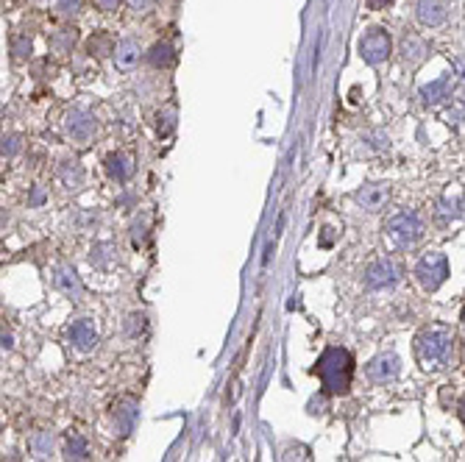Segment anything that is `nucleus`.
Segmentation results:
<instances>
[{
  "label": "nucleus",
  "mask_w": 465,
  "mask_h": 462,
  "mask_svg": "<svg viewBox=\"0 0 465 462\" xmlns=\"http://www.w3.org/2000/svg\"><path fill=\"white\" fill-rule=\"evenodd\" d=\"M318 376H320V385L326 393L332 396H343L348 393L351 387V379H354V359L346 348L340 345H329L320 359H318Z\"/></svg>",
  "instance_id": "1"
},
{
  "label": "nucleus",
  "mask_w": 465,
  "mask_h": 462,
  "mask_svg": "<svg viewBox=\"0 0 465 462\" xmlns=\"http://www.w3.org/2000/svg\"><path fill=\"white\" fill-rule=\"evenodd\" d=\"M455 351V334L443 326L424 329L415 340V354L427 371H443Z\"/></svg>",
  "instance_id": "2"
},
{
  "label": "nucleus",
  "mask_w": 465,
  "mask_h": 462,
  "mask_svg": "<svg viewBox=\"0 0 465 462\" xmlns=\"http://www.w3.org/2000/svg\"><path fill=\"white\" fill-rule=\"evenodd\" d=\"M415 278H418V284L427 292L441 290V284L449 278V259H446V253H441V251L424 253L418 259V264H415Z\"/></svg>",
  "instance_id": "3"
},
{
  "label": "nucleus",
  "mask_w": 465,
  "mask_h": 462,
  "mask_svg": "<svg viewBox=\"0 0 465 462\" xmlns=\"http://www.w3.org/2000/svg\"><path fill=\"white\" fill-rule=\"evenodd\" d=\"M388 237L399 248H410V245L421 242V237H424V221H421V215L413 212V209H404V212L393 215L388 221Z\"/></svg>",
  "instance_id": "4"
},
{
  "label": "nucleus",
  "mask_w": 465,
  "mask_h": 462,
  "mask_svg": "<svg viewBox=\"0 0 465 462\" xmlns=\"http://www.w3.org/2000/svg\"><path fill=\"white\" fill-rule=\"evenodd\" d=\"M399 278H401V264L393 259H376L362 273V281L368 290H388V287L399 284Z\"/></svg>",
  "instance_id": "5"
},
{
  "label": "nucleus",
  "mask_w": 465,
  "mask_h": 462,
  "mask_svg": "<svg viewBox=\"0 0 465 462\" xmlns=\"http://www.w3.org/2000/svg\"><path fill=\"white\" fill-rule=\"evenodd\" d=\"M360 56L368 64H382L390 56V36L382 28H371L362 39H360Z\"/></svg>",
  "instance_id": "6"
},
{
  "label": "nucleus",
  "mask_w": 465,
  "mask_h": 462,
  "mask_svg": "<svg viewBox=\"0 0 465 462\" xmlns=\"http://www.w3.org/2000/svg\"><path fill=\"white\" fill-rule=\"evenodd\" d=\"M399 371H401V359L396 354H379L368 365V379L376 382V385H388L399 376Z\"/></svg>",
  "instance_id": "7"
},
{
  "label": "nucleus",
  "mask_w": 465,
  "mask_h": 462,
  "mask_svg": "<svg viewBox=\"0 0 465 462\" xmlns=\"http://www.w3.org/2000/svg\"><path fill=\"white\" fill-rule=\"evenodd\" d=\"M388 198H390L388 184H368V187H362L360 193H354L357 207H362L365 212H379V209L388 204Z\"/></svg>",
  "instance_id": "8"
},
{
  "label": "nucleus",
  "mask_w": 465,
  "mask_h": 462,
  "mask_svg": "<svg viewBox=\"0 0 465 462\" xmlns=\"http://www.w3.org/2000/svg\"><path fill=\"white\" fill-rule=\"evenodd\" d=\"M137 418H140V407L134 398H123L115 410V424H117V435L120 438H128L137 426Z\"/></svg>",
  "instance_id": "9"
},
{
  "label": "nucleus",
  "mask_w": 465,
  "mask_h": 462,
  "mask_svg": "<svg viewBox=\"0 0 465 462\" xmlns=\"http://www.w3.org/2000/svg\"><path fill=\"white\" fill-rule=\"evenodd\" d=\"M67 134L75 140V142H89L92 134H95V120L87 114V112H73L67 117Z\"/></svg>",
  "instance_id": "10"
},
{
  "label": "nucleus",
  "mask_w": 465,
  "mask_h": 462,
  "mask_svg": "<svg viewBox=\"0 0 465 462\" xmlns=\"http://www.w3.org/2000/svg\"><path fill=\"white\" fill-rule=\"evenodd\" d=\"M67 337H70V343H73L78 351H89V348L98 343V331H95V326H92L89 320H75V323L67 329Z\"/></svg>",
  "instance_id": "11"
},
{
  "label": "nucleus",
  "mask_w": 465,
  "mask_h": 462,
  "mask_svg": "<svg viewBox=\"0 0 465 462\" xmlns=\"http://www.w3.org/2000/svg\"><path fill=\"white\" fill-rule=\"evenodd\" d=\"M418 20L429 28L446 22V3L443 0H418Z\"/></svg>",
  "instance_id": "12"
},
{
  "label": "nucleus",
  "mask_w": 465,
  "mask_h": 462,
  "mask_svg": "<svg viewBox=\"0 0 465 462\" xmlns=\"http://www.w3.org/2000/svg\"><path fill=\"white\" fill-rule=\"evenodd\" d=\"M137 61H140V45L134 39L117 42V47H115V64H117V70H131Z\"/></svg>",
  "instance_id": "13"
},
{
  "label": "nucleus",
  "mask_w": 465,
  "mask_h": 462,
  "mask_svg": "<svg viewBox=\"0 0 465 462\" xmlns=\"http://www.w3.org/2000/svg\"><path fill=\"white\" fill-rule=\"evenodd\" d=\"M106 173L115 179V181H128L131 179V173H134V165H131V159L128 156H123V154H112V156H106Z\"/></svg>",
  "instance_id": "14"
},
{
  "label": "nucleus",
  "mask_w": 465,
  "mask_h": 462,
  "mask_svg": "<svg viewBox=\"0 0 465 462\" xmlns=\"http://www.w3.org/2000/svg\"><path fill=\"white\" fill-rule=\"evenodd\" d=\"M53 281H56V287L61 290V292H67V295H73V298H78L81 295V281H78V273L73 270V267H56V276H53Z\"/></svg>",
  "instance_id": "15"
},
{
  "label": "nucleus",
  "mask_w": 465,
  "mask_h": 462,
  "mask_svg": "<svg viewBox=\"0 0 465 462\" xmlns=\"http://www.w3.org/2000/svg\"><path fill=\"white\" fill-rule=\"evenodd\" d=\"M449 87H452V78H449V75H443V78L432 81L429 87H424V89H421V98H424V103H429V106L441 103L443 98H449Z\"/></svg>",
  "instance_id": "16"
},
{
  "label": "nucleus",
  "mask_w": 465,
  "mask_h": 462,
  "mask_svg": "<svg viewBox=\"0 0 465 462\" xmlns=\"http://www.w3.org/2000/svg\"><path fill=\"white\" fill-rule=\"evenodd\" d=\"M64 454H67V460L70 462H87L89 460V443H87V438H81V435H70V438H67V449H64Z\"/></svg>",
  "instance_id": "17"
},
{
  "label": "nucleus",
  "mask_w": 465,
  "mask_h": 462,
  "mask_svg": "<svg viewBox=\"0 0 465 462\" xmlns=\"http://www.w3.org/2000/svg\"><path fill=\"white\" fill-rule=\"evenodd\" d=\"M401 53H404V61L410 64H418L424 56H427V42L418 39V36H407L404 45H401Z\"/></svg>",
  "instance_id": "18"
},
{
  "label": "nucleus",
  "mask_w": 465,
  "mask_h": 462,
  "mask_svg": "<svg viewBox=\"0 0 465 462\" xmlns=\"http://www.w3.org/2000/svg\"><path fill=\"white\" fill-rule=\"evenodd\" d=\"M59 179H61L70 190H78L81 181H84V167H81L78 162H64L61 170H59Z\"/></svg>",
  "instance_id": "19"
},
{
  "label": "nucleus",
  "mask_w": 465,
  "mask_h": 462,
  "mask_svg": "<svg viewBox=\"0 0 465 462\" xmlns=\"http://www.w3.org/2000/svg\"><path fill=\"white\" fill-rule=\"evenodd\" d=\"M148 61H151L154 67H168V64L173 61V47H170L168 42H156V45L151 47V53H148Z\"/></svg>",
  "instance_id": "20"
},
{
  "label": "nucleus",
  "mask_w": 465,
  "mask_h": 462,
  "mask_svg": "<svg viewBox=\"0 0 465 462\" xmlns=\"http://www.w3.org/2000/svg\"><path fill=\"white\" fill-rule=\"evenodd\" d=\"M87 50H89L92 56H106V53H115L112 36H109V33H95V36L87 42Z\"/></svg>",
  "instance_id": "21"
},
{
  "label": "nucleus",
  "mask_w": 465,
  "mask_h": 462,
  "mask_svg": "<svg viewBox=\"0 0 465 462\" xmlns=\"http://www.w3.org/2000/svg\"><path fill=\"white\" fill-rule=\"evenodd\" d=\"M463 207H465L463 198H452V201L446 198V201L441 204V218H443V221H449V218H452V221H457V218H463L465 215Z\"/></svg>",
  "instance_id": "22"
},
{
  "label": "nucleus",
  "mask_w": 465,
  "mask_h": 462,
  "mask_svg": "<svg viewBox=\"0 0 465 462\" xmlns=\"http://www.w3.org/2000/svg\"><path fill=\"white\" fill-rule=\"evenodd\" d=\"M159 123H156V128H159V134L162 137H168L173 128H176V109L173 106H168L165 112H159V117H156Z\"/></svg>",
  "instance_id": "23"
},
{
  "label": "nucleus",
  "mask_w": 465,
  "mask_h": 462,
  "mask_svg": "<svg viewBox=\"0 0 465 462\" xmlns=\"http://www.w3.org/2000/svg\"><path fill=\"white\" fill-rule=\"evenodd\" d=\"M11 53H14L17 61L25 59V56H31V39L28 36H14L11 39Z\"/></svg>",
  "instance_id": "24"
},
{
  "label": "nucleus",
  "mask_w": 465,
  "mask_h": 462,
  "mask_svg": "<svg viewBox=\"0 0 465 462\" xmlns=\"http://www.w3.org/2000/svg\"><path fill=\"white\" fill-rule=\"evenodd\" d=\"M73 42H75V31H64V33L53 36V45H56V47H59L61 53H64V50H67V47L73 45Z\"/></svg>",
  "instance_id": "25"
},
{
  "label": "nucleus",
  "mask_w": 465,
  "mask_h": 462,
  "mask_svg": "<svg viewBox=\"0 0 465 462\" xmlns=\"http://www.w3.org/2000/svg\"><path fill=\"white\" fill-rule=\"evenodd\" d=\"M145 237H148V226L145 223H134V229H131V239H134V245L140 248V245H145Z\"/></svg>",
  "instance_id": "26"
},
{
  "label": "nucleus",
  "mask_w": 465,
  "mask_h": 462,
  "mask_svg": "<svg viewBox=\"0 0 465 462\" xmlns=\"http://www.w3.org/2000/svg\"><path fill=\"white\" fill-rule=\"evenodd\" d=\"M81 6V0H59V11L61 14H75Z\"/></svg>",
  "instance_id": "27"
},
{
  "label": "nucleus",
  "mask_w": 465,
  "mask_h": 462,
  "mask_svg": "<svg viewBox=\"0 0 465 462\" xmlns=\"http://www.w3.org/2000/svg\"><path fill=\"white\" fill-rule=\"evenodd\" d=\"M17 148H20V142H17V137H6L3 140V154H17Z\"/></svg>",
  "instance_id": "28"
},
{
  "label": "nucleus",
  "mask_w": 465,
  "mask_h": 462,
  "mask_svg": "<svg viewBox=\"0 0 465 462\" xmlns=\"http://www.w3.org/2000/svg\"><path fill=\"white\" fill-rule=\"evenodd\" d=\"M47 443H50V440H47V435H39V438L34 440V446H36V454H39V457H45V452H47Z\"/></svg>",
  "instance_id": "29"
},
{
  "label": "nucleus",
  "mask_w": 465,
  "mask_h": 462,
  "mask_svg": "<svg viewBox=\"0 0 465 462\" xmlns=\"http://www.w3.org/2000/svg\"><path fill=\"white\" fill-rule=\"evenodd\" d=\"M95 6H98L101 11H115V8L120 6V0H95Z\"/></svg>",
  "instance_id": "30"
},
{
  "label": "nucleus",
  "mask_w": 465,
  "mask_h": 462,
  "mask_svg": "<svg viewBox=\"0 0 465 462\" xmlns=\"http://www.w3.org/2000/svg\"><path fill=\"white\" fill-rule=\"evenodd\" d=\"M42 201H45V193H42V190H39V187H36V190H34V193H31V198H28V204H31V207H39V204H42Z\"/></svg>",
  "instance_id": "31"
},
{
  "label": "nucleus",
  "mask_w": 465,
  "mask_h": 462,
  "mask_svg": "<svg viewBox=\"0 0 465 462\" xmlns=\"http://www.w3.org/2000/svg\"><path fill=\"white\" fill-rule=\"evenodd\" d=\"M455 73L465 81V56H457V59H455Z\"/></svg>",
  "instance_id": "32"
},
{
  "label": "nucleus",
  "mask_w": 465,
  "mask_h": 462,
  "mask_svg": "<svg viewBox=\"0 0 465 462\" xmlns=\"http://www.w3.org/2000/svg\"><path fill=\"white\" fill-rule=\"evenodd\" d=\"M388 3H393V0H368V6H371V8H385Z\"/></svg>",
  "instance_id": "33"
},
{
  "label": "nucleus",
  "mask_w": 465,
  "mask_h": 462,
  "mask_svg": "<svg viewBox=\"0 0 465 462\" xmlns=\"http://www.w3.org/2000/svg\"><path fill=\"white\" fill-rule=\"evenodd\" d=\"M128 3H131L134 8H142V6H145V0H128Z\"/></svg>",
  "instance_id": "34"
},
{
  "label": "nucleus",
  "mask_w": 465,
  "mask_h": 462,
  "mask_svg": "<svg viewBox=\"0 0 465 462\" xmlns=\"http://www.w3.org/2000/svg\"><path fill=\"white\" fill-rule=\"evenodd\" d=\"M460 415H463V421H465V401L460 404Z\"/></svg>",
  "instance_id": "35"
},
{
  "label": "nucleus",
  "mask_w": 465,
  "mask_h": 462,
  "mask_svg": "<svg viewBox=\"0 0 465 462\" xmlns=\"http://www.w3.org/2000/svg\"><path fill=\"white\" fill-rule=\"evenodd\" d=\"M463 323H465V309H463Z\"/></svg>",
  "instance_id": "36"
}]
</instances>
